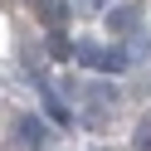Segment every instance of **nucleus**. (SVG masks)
<instances>
[{
	"mask_svg": "<svg viewBox=\"0 0 151 151\" xmlns=\"http://www.w3.org/2000/svg\"><path fill=\"white\" fill-rule=\"evenodd\" d=\"M112 107H117V88H102V83H88V88H78V117H83V122L102 127V122L112 117Z\"/></svg>",
	"mask_w": 151,
	"mask_h": 151,
	"instance_id": "nucleus-1",
	"label": "nucleus"
},
{
	"mask_svg": "<svg viewBox=\"0 0 151 151\" xmlns=\"http://www.w3.org/2000/svg\"><path fill=\"white\" fill-rule=\"evenodd\" d=\"M73 54H78V63H88V68H98V73H122L127 68V49H102V44H93V39H83V44H73Z\"/></svg>",
	"mask_w": 151,
	"mask_h": 151,
	"instance_id": "nucleus-2",
	"label": "nucleus"
},
{
	"mask_svg": "<svg viewBox=\"0 0 151 151\" xmlns=\"http://www.w3.org/2000/svg\"><path fill=\"white\" fill-rule=\"evenodd\" d=\"M15 137H20L24 151H39L44 141H49V127H44L39 117H20V122H15Z\"/></svg>",
	"mask_w": 151,
	"mask_h": 151,
	"instance_id": "nucleus-3",
	"label": "nucleus"
},
{
	"mask_svg": "<svg viewBox=\"0 0 151 151\" xmlns=\"http://www.w3.org/2000/svg\"><path fill=\"white\" fill-rule=\"evenodd\" d=\"M107 29H112V34H132V29H141V15L132 10V5H122V10H107Z\"/></svg>",
	"mask_w": 151,
	"mask_h": 151,
	"instance_id": "nucleus-4",
	"label": "nucleus"
},
{
	"mask_svg": "<svg viewBox=\"0 0 151 151\" xmlns=\"http://www.w3.org/2000/svg\"><path fill=\"white\" fill-rule=\"evenodd\" d=\"M34 5L44 10V20H49L54 29H59V24L68 20V10H73V0H34Z\"/></svg>",
	"mask_w": 151,
	"mask_h": 151,
	"instance_id": "nucleus-5",
	"label": "nucleus"
},
{
	"mask_svg": "<svg viewBox=\"0 0 151 151\" xmlns=\"http://www.w3.org/2000/svg\"><path fill=\"white\" fill-rule=\"evenodd\" d=\"M132 146H137V151H151V112L137 122V132H132Z\"/></svg>",
	"mask_w": 151,
	"mask_h": 151,
	"instance_id": "nucleus-6",
	"label": "nucleus"
},
{
	"mask_svg": "<svg viewBox=\"0 0 151 151\" xmlns=\"http://www.w3.org/2000/svg\"><path fill=\"white\" fill-rule=\"evenodd\" d=\"M68 54H73V44L63 39L59 29H54V34H49V59H68Z\"/></svg>",
	"mask_w": 151,
	"mask_h": 151,
	"instance_id": "nucleus-7",
	"label": "nucleus"
},
{
	"mask_svg": "<svg viewBox=\"0 0 151 151\" xmlns=\"http://www.w3.org/2000/svg\"><path fill=\"white\" fill-rule=\"evenodd\" d=\"M107 5H112V0H73V10H78V15H102Z\"/></svg>",
	"mask_w": 151,
	"mask_h": 151,
	"instance_id": "nucleus-8",
	"label": "nucleus"
}]
</instances>
